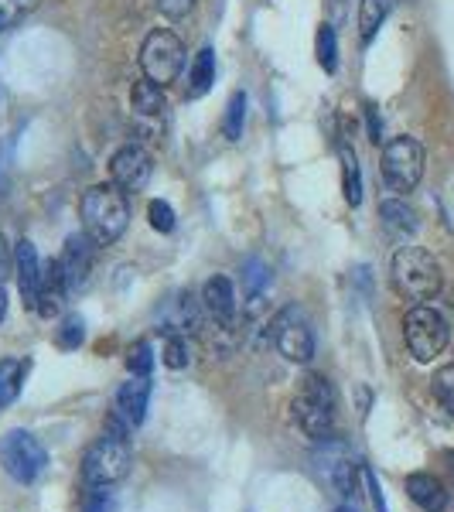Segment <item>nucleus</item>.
I'll return each instance as SVG.
<instances>
[{
    "label": "nucleus",
    "instance_id": "nucleus-1",
    "mask_svg": "<svg viewBox=\"0 0 454 512\" xmlns=\"http://www.w3.org/2000/svg\"><path fill=\"white\" fill-rule=\"evenodd\" d=\"M130 424L120 414L106 420L103 437L89 444L86 458H82V478L89 489H110V485L123 482L134 465V451H130Z\"/></svg>",
    "mask_w": 454,
    "mask_h": 512
},
{
    "label": "nucleus",
    "instance_id": "nucleus-2",
    "mask_svg": "<svg viewBox=\"0 0 454 512\" xmlns=\"http://www.w3.org/2000/svg\"><path fill=\"white\" fill-rule=\"evenodd\" d=\"M130 226V202L127 192L117 185H93L82 195V233L96 246H113Z\"/></svg>",
    "mask_w": 454,
    "mask_h": 512
},
{
    "label": "nucleus",
    "instance_id": "nucleus-3",
    "mask_svg": "<svg viewBox=\"0 0 454 512\" xmlns=\"http://www.w3.org/2000/svg\"><path fill=\"white\" fill-rule=\"evenodd\" d=\"M390 280L400 297L424 304L441 291V267L424 246H400L390 263Z\"/></svg>",
    "mask_w": 454,
    "mask_h": 512
},
{
    "label": "nucleus",
    "instance_id": "nucleus-4",
    "mask_svg": "<svg viewBox=\"0 0 454 512\" xmlns=\"http://www.w3.org/2000/svg\"><path fill=\"white\" fill-rule=\"evenodd\" d=\"M294 420L308 437L315 441H325L335 431V390H332V379L311 373L301 379L294 393Z\"/></svg>",
    "mask_w": 454,
    "mask_h": 512
},
{
    "label": "nucleus",
    "instance_id": "nucleus-5",
    "mask_svg": "<svg viewBox=\"0 0 454 512\" xmlns=\"http://www.w3.org/2000/svg\"><path fill=\"white\" fill-rule=\"evenodd\" d=\"M0 468H4V472L21 485L38 482L48 468L45 444H41L31 431L14 427V431H7L4 437H0Z\"/></svg>",
    "mask_w": 454,
    "mask_h": 512
},
{
    "label": "nucleus",
    "instance_id": "nucleus-6",
    "mask_svg": "<svg viewBox=\"0 0 454 512\" xmlns=\"http://www.w3.org/2000/svg\"><path fill=\"white\" fill-rule=\"evenodd\" d=\"M403 338H407V349L417 362H434L448 349L451 328L441 311L427 308V304H414L403 318Z\"/></svg>",
    "mask_w": 454,
    "mask_h": 512
},
{
    "label": "nucleus",
    "instance_id": "nucleus-7",
    "mask_svg": "<svg viewBox=\"0 0 454 512\" xmlns=\"http://www.w3.org/2000/svg\"><path fill=\"white\" fill-rule=\"evenodd\" d=\"M181 69H185L181 38L168 28L151 31L144 38V45H140V72H144V79L158 82V86H171L181 76Z\"/></svg>",
    "mask_w": 454,
    "mask_h": 512
},
{
    "label": "nucleus",
    "instance_id": "nucleus-8",
    "mask_svg": "<svg viewBox=\"0 0 454 512\" xmlns=\"http://www.w3.org/2000/svg\"><path fill=\"white\" fill-rule=\"evenodd\" d=\"M424 144L417 137H393L390 144L383 147V178L393 192H414L424 178Z\"/></svg>",
    "mask_w": 454,
    "mask_h": 512
},
{
    "label": "nucleus",
    "instance_id": "nucleus-9",
    "mask_svg": "<svg viewBox=\"0 0 454 512\" xmlns=\"http://www.w3.org/2000/svg\"><path fill=\"white\" fill-rule=\"evenodd\" d=\"M270 338H274L277 352L284 355L287 362H304L315 359V332H311V321L304 318L301 308L287 304L284 311H277L274 321H270Z\"/></svg>",
    "mask_w": 454,
    "mask_h": 512
},
{
    "label": "nucleus",
    "instance_id": "nucleus-10",
    "mask_svg": "<svg viewBox=\"0 0 454 512\" xmlns=\"http://www.w3.org/2000/svg\"><path fill=\"white\" fill-rule=\"evenodd\" d=\"M315 468L318 475L325 478L328 485L338 492V495H352L356 492V458H352L349 444L335 441V437H325V444L315 451Z\"/></svg>",
    "mask_w": 454,
    "mask_h": 512
},
{
    "label": "nucleus",
    "instance_id": "nucleus-11",
    "mask_svg": "<svg viewBox=\"0 0 454 512\" xmlns=\"http://www.w3.org/2000/svg\"><path fill=\"white\" fill-rule=\"evenodd\" d=\"M154 175V158L140 144H123L110 158V181L120 192H144Z\"/></svg>",
    "mask_w": 454,
    "mask_h": 512
},
{
    "label": "nucleus",
    "instance_id": "nucleus-12",
    "mask_svg": "<svg viewBox=\"0 0 454 512\" xmlns=\"http://www.w3.org/2000/svg\"><path fill=\"white\" fill-rule=\"evenodd\" d=\"M93 250H96V243L86 233H76V236L65 239L59 267H62V277H65L69 294H76L89 284V274H93Z\"/></svg>",
    "mask_w": 454,
    "mask_h": 512
},
{
    "label": "nucleus",
    "instance_id": "nucleus-13",
    "mask_svg": "<svg viewBox=\"0 0 454 512\" xmlns=\"http://www.w3.org/2000/svg\"><path fill=\"white\" fill-rule=\"evenodd\" d=\"M14 277H18V291L24 308H38V291H41V260L31 239H21L14 246Z\"/></svg>",
    "mask_w": 454,
    "mask_h": 512
},
{
    "label": "nucleus",
    "instance_id": "nucleus-14",
    "mask_svg": "<svg viewBox=\"0 0 454 512\" xmlns=\"http://www.w3.org/2000/svg\"><path fill=\"white\" fill-rule=\"evenodd\" d=\"M202 308L209 311L212 318L219 321V325H233L236 321V287H233V280L229 277H209L205 280V287H202Z\"/></svg>",
    "mask_w": 454,
    "mask_h": 512
},
{
    "label": "nucleus",
    "instance_id": "nucleus-15",
    "mask_svg": "<svg viewBox=\"0 0 454 512\" xmlns=\"http://www.w3.org/2000/svg\"><path fill=\"white\" fill-rule=\"evenodd\" d=\"M151 376H130L117 393V410L130 427H140L147 417V403H151Z\"/></svg>",
    "mask_w": 454,
    "mask_h": 512
},
{
    "label": "nucleus",
    "instance_id": "nucleus-16",
    "mask_svg": "<svg viewBox=\"0 0 454 512\" xmlns=\"http://www.w3.org/2000/svg\"><path fill=\"white\" fill-rule=\"evenodd\" d=\"M65 297H69V287H65L62 267L59 260H52L48 267H41V291H38V315L45 321L59 318L65 308Z\"/></svg>",
    "mask_w": 454,
    "mask_h": 512
},
{
    "label": "nucleus",
    "instance_id": "nucleus-17",
    "mask_svg": "<svg viewBox=\"0 0 454 512\" xmlns=\"http://www.w3.org/2000/svg\"><path fill=\"white\" fill-rule=\"evenodd\" d=\"M407 495L424 512H444V509H448V489H444L434 475H410L407 478Z\"/></svg>",
    "mask_w": 454,
    "mask_h": 512
},
{
    "label": "nucleus",
    "instance_id": "nucleus-18",
    "mask_svg": "<svg viewBox=\"0 0 454 512\" xmlns=\"http://www.w3.org/2000/svg\"><path fill=\"white\" fill-rule=\"evenodd\" d=\"M379 219H383V226L396 236H414L420 226L417 212L410 209L403 198H386V202H379Z\"/></svg>",
    "mask_w": 454,
    "mask_h": 512
},
{
    "label": "nucleus",
    "instance_id": "nucleus-19",
    "mask_svg": "<svg viewBox=\"0 0 454 512\" xmlns=\"http://www.w3.org/2000/svg\"><path fill=\"white\" fill-rule=\"evenodd\" d=\"M130 106H134V113H140V117H161V113L168 110L164 86H158V82H151V79L134 82V89H130Z\"/></svg>",
    "mask_w": 454,
    "mask_h": 512
},
{
    "label": "nucleus",
    "instance_id": "nucleus-20",
    "mask_svg": "<svg viewBox=\"0 0 454 512\" xmlns=\"http://www.w3.org/2000/svg\"><path fill=\"white\" fill-rule=\"evenodd\" d=\"M212 82H216V52L205 45L188 69V99H202L212 89Z\"/></svg>",
    "mask_w": 454,
    "mask_h": 512
},
{
    "label": "nucleus",
    "instance_id": "nucleus-21",
    "mask_svg": "<svg viewBox=\"0 0 454 512\" xmlns=\"http://www.w3.org/2000/svg\"><path fill=\"white\" fill-rule=\"evenodd\" d=\"M338 161H342V192H345V202L356 209L362 205V168H359V158L349 144H338Z\"/></svg>",
    "mask_w": 454,
    "mask_h": 512
},
{
    "label": "nucleus",
    "instance_id": "nucleus-22",
    "mask_svg": "<svg viewBox=\"0 0 454 512\" xmlns=\"http://www.w3.org/2000/svg\"><path fill=\"white\" fill-rule=\"evenodd\" d=\"M24 376H28V362L0 359V407H11V403L18 400Z\"/></svg>",
    "mask_w": 454,
    "mask_h": 512
},
{
    "label": "nucleus",
    "instance_id": "nucleus-23",
    "mask_svg": "<svg viewBox=\"0 0 454 512\" xmlns=\"http://www.w3.org/2000/svg\"><path fill=\"white\" fill-rule=\"evenodd\" d=\"M386 14H390V0H359V38H362V45H369V41L379 35Z\"/></svg>",
    "mask_w": 454,
    "mask_h": 512
},
{
    "label": "nucleus",
    "instance_id": "nucleus-24",
    "mask_svg": "<svg viewBox=\"0 0 454 512\" xmlns=\"http://www.w3.org/2000/svg\"><path fill=\"white\" fill-rule=\"evenodd\" d=\"M270 287V267L260 256H250L243 263V297L246 301H257V297Z\"/></svg>",
    "mask_w": 454,
    "mask_h": 512
},
{
    "label": "nucleus",
    "instance_id": "nucleus-25",
    "mask_svg": "<svg viewBox=\"0 0 454 512\" xmlns=\"http://www.w3.org/2000/svg\"><path fill=\"white\" fill-rule=\"evenodd\" d=\"M243 123H246V93H233L226 103V113H222V134L226 140H236L243 137Z\"/></svg>",
    "mask_w": 454,
    "mask_h": 512
},
{
    "label": "nucleus",
    "instance_id": "nucleus-26",
    "mask_svg": "<svg viewBox=\"0 0 454 512\" xmlns=\"http://www.w3.org/2000/svg\"><path fill=\"white\" fill-rule=\"evenodd\" d=\"M315 55H318V65H321L325 72H335V69H338V38H335V28H332V24H321V28H318Z\"/></svg>",
    "mask_w": 454,
    "mask_h": 512
},
{
    "label": "nucleus",
    "instance_id": "nucleus-27",
    "mask_svg": "<svg viewBox=\"0 0 454 512\" xmlns=\"http://www.w3.org/2000/svg\"><path fill=\"white\" fill-rule=\"evenodd\" d=\"M147 219H151V229L154 233H175V209H171L164 198H154L151 205H147Z\"/></svg>",
    "mask_w": 454,
    "mask_h": 512
},
{
    "label": "nucleus",
    "instance_id": "nucleus-28",
    "mask_svg": "<svg viewBox=\"0 0 454 512\" xmlns=\"http://www.w3.org/2000/svg\"><path fill=\"white\" fill-rule=\"evenodd\" d=\"M82 338H86V325H82V318L79 315H69L62 321V328L55 332V342H59V349H79L82 345Z\"/></svg>",
    "mask_w": 454,
    "mask_h": 512
},
{
    "label": "nucleus",
    "instance_id": "nucleus-29",
    "mask_svg": "<svg viewBox=\"0 0 454 512\" xmlns=\"http://www.w3.org/2000/svg\"><path fill=\"white\" fill-rule=\"evenodd\" d=\"M188 338H181V335H168V342H164V352H161V362L168 369H185L188 366Z\"/></svg>",
    "mask_w": 454,
    "mask_h": 512
},
{
    "label": "nucleus",
    "instance_id": "nucleus-30",
    "mask_svg": "<svg viewBox=\"0 0 454 512\" xmlns=\"http://www.w3.org/2000/svg\"><path fill=\"white\" fill-rule=\"evenodd\" d=\"M434 396L448 414H454V366H444L434 373Z\"/></svg>",
    "mask_w": 454,
    "mask_h": 512
},
{
    "label": "nucleus",
    "instance_id": "nucleus-31",
    "mask_svg": "<svg viewBox=\"0 0 454 512\" xmlns=\"http://www.w3.org/2000/svg\"><path fill=\"white\" fill-rule=\"evenodd\" d=\"M127 369H130V376H151V369H154V349H151V342H137L134 349H130Z\"/></svg>",
    "mask_w": 454,
    "mask_h": 512
},
{
    "label": "nucleus",
    "instance_id": "nucleus-32",
    "mask_svg": "<svg viewBox=\"0 0 454 512\" xmlns=\"http://www.w3.org/2000/svg\"><path fill=\"white\" fill-rule=\"evenodd\" d=\"M154 4H158V11L164 14V18L178 21V18H185V14L192 11L195 0H154Z\"/></svg>",
    "mask_w": 454,
    "mask_h": 512
},
{
    "label": "nucleus",
    "instance_id": "nucleus-33",
    "mask_svg": "<svg viewBox=\"0 0 454 512\" xmlns=\"http://www.w3.org/2000/svg\"><path fill=\"white\" fill-rule=\"evenodd\" d=\"M11 274H14V253H11V246H7V239L0 236V284Z\"/></svg>",
    "mask_w": 454,
    "mask_h": 512
},
{
    "label": "nucleus",
    "instance_id": "nucleus-34",
    "mask_svg": "<svg viewBox=\"0 0 454 512\" xmlns=\"http://www.w3.org/2000/svg\"><path fill=\"white\" fill-rule=\"evenodd\" d=\"M21 7H14V0H0V31H7L14 21H18Z\"/></svg>",
    "mask_w": 454,
    "mask_h": 512
},
{
    "label": "nucleus",
    "instance_id": "nucleus-35",
    "mask_svg": "<svg viewBox=\"0 0 454 512\" xmlns=\"http://www.w3.org/2000/svg\"><path fill=\"white\" fill-rule=\"evenodd\" d=\"M366 123H369V140L379 144V140H383V120H379L376 106H366Z\"/></svg>",
    "mask_w": 454,
    "mask_h": 512
},
{
    "label": "nucleus",
    "instance_id": "nucleus-36",
    "mask_svg": "<svg viewBox=\"0 0 454 512\" xmlns=\"http://www.w3.org/2000/svg\"><path fill=\"white\" fill-rule=\"evenodd\" d=\"M106 506H110V495H106V489H93V495L86 499V509L82 512H106Z\"/></svg>",
    "mask_w": 454,
    "mask_h": 512
},
{
    "label": "nucleus",
    "instance_id": "nucleus-37",
    "mask_svg": "<svg viewBox=\"0 0 454 512\" xmlns=\"http://www.w3.org/2000/svg\"><path fill=\"white\" fill-rule=\"evenodd\" d=\"M362 475H366V482H369V492H373V506H376V512H386V499H383V489H379L376 475L369 472V468H366V472H362Z\"/></svg>",
    "mask_w": 454,
    "mask_h": 512
},
{
    "label": "nucleus",
    "instance_id": "nucleus-38",
    "mask_svg": "<svg viewBox=\"0 0 454 512\" xmlns=\"http://www.w3.org/2000/svg\"><path fill=\"white\" fill-rule=\"evenodd\" d=\"M7 318V291H4V284H0V321Z\"/></svg>",
    "mask_w": 454,
    "mask_h": 512
},
{
    "label": "nucleus",
    "instance_id": "nucleus-39",
    "mask_svg": "<svg viewBox=\"0 0 454 512\" xmlns=\"http://www.w3.org/2000/svg\"><path fill=\"white\" fill-rule=\"evenodd\" d=\"M338 512H356V509H352V506H342V509H338Z\"/></svg>",
    "mask_w": 454,
    "mask_h": 512
},
{
    "label": "nucleus",
    "instance_id": "nucleus-40",
    "mask_svg": "<svg viewBox=\"0 0 454 512\" xmlns=\"http://www.w3.org/2000/svg\"><path fill=\"white\" fill-rule=\"evenodd\" d=\"M451 475H454V451H451Z\"/></svg>",
    "mask_w": 454,
    "mask_h": 512
}]
</instances>
